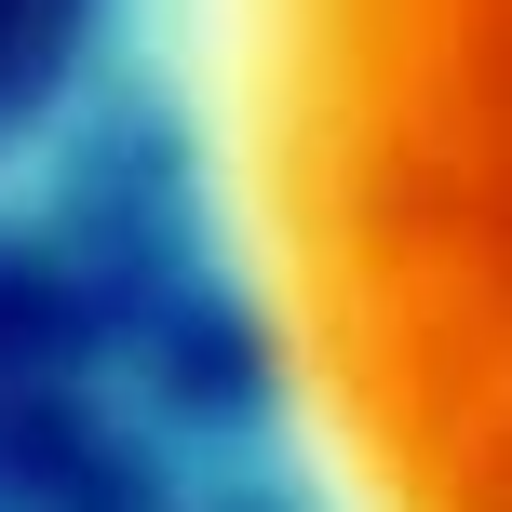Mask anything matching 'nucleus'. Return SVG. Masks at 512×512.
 Returning <instances> with one entry per match:
<instances>
[{
  "label": "nucleus",
  "instance_id": "nucleus-1",
  "mask_svg": "<svg viewBox=\"0 0 512 512\" xmlns=\"http://www.w3.org/2000/svg\"><path fill=\"white\" fill-rule=\"evenodd\" d=\"M176 149L310 512H512V0H162Z\"/></svg>",
  "mask_w": 512,
  "mask_h": 512
}]
</instances>
